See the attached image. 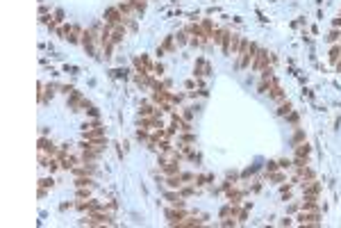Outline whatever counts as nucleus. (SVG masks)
<instances>
[{
	"instance_id": "7ed1b4c3",
	"label": "nucleus",
	"mask_w": 341,
	"mask_h": 228,
	"mask_svg": "<svg viewBox=\"0 0 341 228\" xmlns=\"http://www.w3.org/2000/svg\"><path fill=\"white\" fill-rule=\"evenodd\" d=\"M164 169H166V171H168V174H173V171H178V167H175V164H173V162H168V164H166V167H164Z\"/></svg>"
},
{
	"instance_id": "f257e3e1",
	"label": "nucleus",
	"mask_w": 341,
	"mask_h": 228,
	"mask_svg": "<svg viewBox=\"0 0 341 228\" xmlns=\"http://www.w3.org/2000/svg\"><path fill=\"white\" fill-rule=\"evenodd\" d=\"M307 153H309V146H307V144H302V146L298 148V155H307Z\"/></svg>"
},
{
	"instance_id": "f03ea898",
	"label": "nucleus",
	"mask_w": 341,
	"mask_h": 228,
	"mask_svg": "<svg viewBox=\"0 0 341 228\" xmlns=\"http://www.w3.org/2000/svg\"><path fill=\"white\" fill-rule=\"evenodd\" d=\"M271 96H273V98H282V89H280V87H275Z\"/></svg>"
},
{
	"instance_id": "39448f33",
	"label": "nucleus",
	"mask_w": 341,
	"mask_h": 228,
	"mask_svg": "<svg viewBox=\"0 0 341 228\" xmlns=\"http://www.w3.org/2000/svg\"><path fill=\"white\" fill-rule=\"evenodd\" d=\"M41 185H43V187H48V185H52V180H50V178H43Z\"/></svg>"
},
{
	"instance_id": "20e7f679",
	"label": "nucleus",
	"mask_w": 341,
	"mask_h": 228,
	"mask_svg": "<svg viewBox=\"0 0 341 228\" xmlns=\"http://www.w3.org/2000/svg\"><path fill=\"white\" fill-rule=\"evenodd\" d=\"M291 112V105H289V103H287V105H282L280 107V114H289Z\"/></svg>"
}]
</instances>
